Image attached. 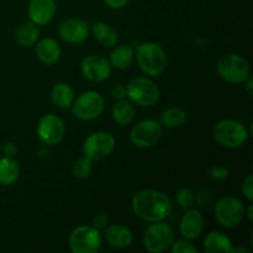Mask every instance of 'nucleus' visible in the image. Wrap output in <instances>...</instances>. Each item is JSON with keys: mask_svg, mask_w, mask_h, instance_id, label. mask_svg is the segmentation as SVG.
Listing matches in <instances>:
<instances>
[{"mask_svg": "<svg viewBox=\"0 0 253 253\" xmlns=\"http://www.w3.org/2000/svg\"><path fill=\"white\" fill-rule=\"evenodd\" d=\"M252 209H253V207H252V204H251V205H250V207H249V210H247V216H249V220H250V221H252V220H253Z\"/></svg>", "mask_w": 253, "mask_h": 253, "instance_id": "nucleus-38", "label": "nucleus"}, {"mask_svg": "<svg viewBox=\"0 0 253 253\" xmlns=\"http://www.w3.org/2000/svg\"><path fill=\"white\" fill-rule=\"evenodd\" d=\"M179 230L184 239H198L204 230V217H203L202 212L199 210L189 208L180 220Z\"/></svg>", "mask_w": 253, "mask_h": 253, "instance_id": "nucleus-16", "label": "nucleus"}, {"mask_svg": "<svg viewBox=\"0 0 253 253\" xmlns=\"http://www.w3.org/2000/svg\"><path fill=\"white\" fill-rule=\"evenodd\" d=\"M239 252H246V253H250V249H246V247H242V246H237V247H231V251L230 253H239Z\"/></svg>", "mask_w": 253, "mask_h": 253, "instance_id": "nucleus-36", "label": "nucleus"}, {"mask_svg": "<svg viewBox=\"0 0 253 253\" xmlns=\"http://www.w3.org/2000/svg\"><path fill=\"white\" fill-rule=\"evenodd\" d=\"M245 208L237 198L224 197L215 205V217L226 229L237 227L245 219Z\"/></svg>", "mask_w": 253, "mask_h": 253, "instance_id": "nucleus-8", "label": "nucleus"}, {"mask_svg": "<svg viewBox=\"0 0 253 253\" xmlns=\"http://www.w3.org/2000/svg\"><path fill=\"white\" fill-rule=\"evenodd\" d=\"M37 135L46 146L58 145L66 135L63 120L54 114H47L37 125Z\"/></svg>", "mask_w": 253, "mask_h": 253, "instance_id": "nucleus-12", "label": "nucleus"}, {"mask_svg": "<svg viewBox=\"0 0 253 253\" xmlns=\"http://www.w3.org/2000/svg\"><path fill=\"white\" fill-rule=\"evenodd\" d=\"M36 56L40 61L47 66H52L58 62L61 57V47L54 39L44 37L36 44Z\"/></svg>", "mask_w": 253, "mask_h": 253, "instance_id": "nucleus-18", "label": "nucleus"}, {"mask_svg": "<svg viewBox=\"0 0 253 253\" xmlns=\"http://www.w3.org/2000/svg\"><path fill=\"white\" fill-rule=\"evenodd\" d=\"M245 84H246V88H247V91H249V94L250 95H251L252 94V84H253V79H252V77L250 76L249 78L246 79V81L244 82Z\"/></svg>", "mask_w": 253, "mask_h": 253, "instance_id": "nucleus-37", "label": "nucleus"}, {"mask_svg": "<svg viewBox=\"0 0 253 253\" xmlns=\"http://www.w3.org/2000/svg\"><path fill=\"white\" fill-rule=\"evenodd\" d=\"M242 192L250 203L253 200V175L249 174L242 182Z\"/></svg>", "mask_w": 253, "mask_h": 253, "instance_id": "nucleus-31", "label": "nucleus"}, {"mask_svg": "<svg viewBox=\"0 0 253 253\" xmlns=\"http://www.w3.org/2000/svg\"><path fill=\"white\" fill-rule=\"evenodd\" d=\"M115 138L109 132L91 133L84 141V156L89 157L91 161L104 160L113 153V151L115 150Z\"/></svg>", "mask_w": 253, "mask_h": 253, "instance_id": "nucleus-11", "label": "nucleus"}, {"mask_svg": "<svg viewBox=\"0 0 253 253\" xmlns=\"http://www.w3.org/2000/svg\"><path fill=\"white\" fill-rule=\"evenodd\" d=\"M133 212L140 219L148 222L163 221L170 215L173 204L167 194L158 190H141L133 197L131 203Z\"/></svg>", "mask_w": 253, "mask_h": 253, "instance_id": "nucleus-1", "label": "nucleus"}, {"mask_svg": "<svg viewBox=\"0 0 253 253\" xmlns=\"http://www.w3.org/2000/svg\"><path fill=\"white\" fill-rule=\"evenodd\" d=\"M111 115H113L114 121L116 124L124 126L132 123L136 116V110L131 101L125 100V99H119L115 105L113 106Z\"/></svg>", "mask_w": 253, "mask_h": 253, "instance_id": "nucleus-22", "label": "nucleus"}, {"mask_svg": "<svg viewBox=\"0 0 253 253\" xmlns=\"http://www.w3.org/2000/svg\"><path fill=\"white\" fill-rule=\"evenodd\" d=\"M56 1L54 0H31L29 4V17L31 22L37 26L49 24L56 15Z\"/></svg>", "mask_w": 253, "mask_h": 253, "instance_id": "nucleus-15", "label": "nucleus"}, {"mask_svg": "<svg viewBox=\"0 0 253 253\" xmlns=\"http://www.w3.org/2000/svg\"><path fill=\"white\" fill-rule=\"evenodd\" d=\"M130 0H104L106 5H108L110 9H121V7L125 6Z\"/></svg>", "mask_w": 253, "mask_h": 253, "instance_id": "nucleus-33", "label": "nucleus"}, {"mask_svg": "<svg viewBox=\"0 0 253 253\" xmlns=\"http://www.w3.org/2000/svg\"><path fill=\"white\" fill-rule=\"evenodd\" d=\"M93 161L89 157L84 156V157L79 158L76 163L73 165V175L74 178L78 179H85L90 175L91 170H93Z\"/></svg>", "mask_w": 253, "mask_h": 253, "instance_id": "nucleus-27", "label": "nucleus"}, {"mask_svg": "<svg viewBox=\"0 0 253 253\" xmlns=\"http://www.w3.org/2000/svg\"><path fill=\"white\" fill-rule=\"evenodd\" d=\"M82 73L90 82H104L110 77L111 64L105 57L99 54H90L82 62Z\"/></svg>", "mask_w": 253, "mask_h": 253, "instance_id": "nucleus-13", "label": "nucleus"}, {"mask_svg": "<svg viewBox=\"0 0 253 253\" xmlns=\"http://www.w3.org/2000/svg\"><path fill=\"white\" fill-rule=\"evenodd\" d=\"M217 73L220 78L231 84H242L250 77V64L242 56L227 53L217 61Z\"/></svg>", "mask_w": 253, "mask_h": 253, "instance_id": "nucleus-4", "label": "nucleus"}, {"mask_svg": "<svg viewBox=\"0 0 253 253\" xmlns=\"http://www.w3.org/2000/svg\"><path fill=\"white\" fill-rule=\"evenodd\" d=\"M172 253H198V249L189 240H180L170 245Z\"/></svg>", "mask_w": 253, "mask_h": 253, "instance_id": "nucleus-29", "label": "nucleus"}, {"mask_svg": "<svg viewBox=\"0 0 253 253\" xmlns=\"http://www.w3.org/2000/svg\"><path fill=\"white\" fill-rule=\"evenodd\" d=\"M20 175V166L12 157L0 158V184L11 185L17 180Z\"/></svg>", "mask_w": 253, "mask_h": 253, "instance_id": "nucleus-23", "label": "nucleus"}, {"mask_svg": "<svg viewBox=\"0 0 253 253\" xmlns=\"http://www.w3.org/2000/svg\"><path fill=\"white\" fill-rule=\"evenodd\" d=\"M105 106L103 95L98 91L88 90L82 93L72 104V111L81 120L90 121L101 115Z\"/></svg>", "mask_w": 253, "mask_h": 253, "instance_id": "nucleus-9", "label": "nucleus"}, {"mask_svg": "<svg viewBox=\"0 0 253 253\" xmlns=\"http://www.w3.org/2000/svg\"><path fill=\"white\" fill-rule=\"evenodd\" d=\"M231 247V240L224 232H210L204 240V249L208 253H230Z\"/></svg>", "mask_w": 253, "mask_h": 253, "instance_id": "nucleus-20", "label": "nucleus"}, {"mask_svg": "<svg viewBox=\"0 0 253 253\" xmlns=\"http://www.w3.org/2000/svg\"><path fill=\"white\" fill-rule=\"evenodd\" d=\"M187 121V113L179 106H172L166 109L161 115V123L165 127L178 128Z\"/></svg>", "mask_w": 253, "mask_h": 253, "instance_id": "nucleus-26", "label": "nucleus"}, {"mask_svg": "<svg viewBox=\"0 0 253 253\" xmlns=\"http://www.w3.org/2000/svg\"><path fill=\"white\" fill-rule=\"evenodd\" d=\"M68 244L73 253H95L101 249L103 240L95 227L82 225L71 232Z\"/></svg>", "mask_w": 253, "mask_h": 253, "instance_id": "nucleus-6", "label": "nucleus"}, {"mask_svg": "<svg viewBox=\"0 0 253 253\" xmlns=\"http://www.w3.org/2000/svg\"><path fill=\"white\" fill-rule=\"evenodd\" d=\"M174 241V231L172 226L163 221L152 222L147 227L143 236V246L148 252L160 253L170 247Z\"/></svg>", "mask_w": 253, "mask_h": 253, "instance_id": "nucleus-7", "label": "nucleus"}, {"mask_svg": "<svg viewBox=\"0 0 253 253\" xmlns=\"http://www.w3.org/2000/svg\"><path fill=\"white\" fill-rule=\"evenodd\" d=\"M93 226L95 227L96 230H104L106 226H108V216L105 214H98L94 216L93 219Z\"/></svg>", "mask_w": 253, "mask_h": 253, "instance_id": "nucleus-32", "label": "nucleus"}, {"mask_svg": "<svg viewBox=\"0 0 253 253\" xmlns=\"http://www.w3.org/2000/svg\"><path fill=\"white\" fill-rule=\"evenodd\" d=\"M175 200H177V204L179 205L182 209H189V208H192L193 204H194V193L190 189H188V188H182V189H179L177 192Z\"/></svg>", "mask_w": 253, "mask_h": 253, "instance_id": "nucleus-28", "label": "nucleus"}, {"mask_svg": "<svg viewBox=\"0 0 253 253\" xmlns=\"http://www.w3.org/2000/svg\"><path fill=\"white\" fill-rule=\"evenodd\" d=\"M214 137L217 142L226 148H239L246 143L249 132L246 126L237 120L226 119L215 125Z\"/></svg>", "mask_w": 253, "mask_h": 253, "instance_id": "nucleus-3", "label": "nucleus"}, {"mask_svg": "<svg viewBox=\"0 0 253 253\" xmlns=\"http://www.w3.org/2000/svg\"><path fill=\"white\" fill-rule=\"evenodd\" d=\"M16 151H17L16 146H15V143L12 142H6L4 145V147H2V152H4V155L7 156V157L14 156L15 153H16Z\"/></svg>", "mask_w": 253, "mask_h": 253, "instance_id": "nucleus-35", "label": "nucleus"}, {"mask_svg": "<svg viewBox=\"0 0 253 253\" xmlns=\"http://www.w3.org/2000/svg\"><path fill=\"white\" fill-rule=\"evenodd\" d=\"M113 96L115 99H124L126 96V88L123 85H116L113 88V91H111Z\"/></svg>", "mask_w": 253, "mask_h": 253, "instance_id": "nucleus-34", "label": "nucleus"}, {"mask_svg": "<svg viewBox=\"0 0 253 253\" xmlns=\"http://www.w3.org/2000/svg\"><path fill=\"white\" fill-rule=\"evenodd\" d=\"M58 32L68 43H82L89 35V25L82 19H66L59 24Z\"/></svg>", "mask_w": 253, "mask_h": 253, "instance_id": "nucleus-14", "label": "nucleus"}, {"mask_svg": "<svg viewBox=\"0 0 253 253\" xmlns=\"http://www.w3.org/2000/svg\"><path fill=\"white\" fill-rule=\"evenodd\" d=\"M209 174L211 179L216 180V182H222L230 177V170L225 166H216V167H212L210 169Z\"/></svg>", "mask_w": 253, "mask_h": 253, "instance_id": "nucleus-30", "label": "nucleus"}, {"mask_svg": "<svg viewBox=\"0 0 253 253\" xmlns=\"http://www.w3.org/2000/svg\"><path fill=\"white\" fill-rule=\"evenodd\" d=\"M126 95L132 103L145 108H151L160 100L161 91L155 82L145 77H137L127 84Z\"/></svg>", "mask_w": 253, "mask_h": 253, "instance_id": "nucleus-5", "label": "nucleus"}, {"mask_svg": "<svg viewBox=\"0 0 253 253\" xmlns=\"http://www.w3.org/2000/svg\"><path fill=\"white\" fill-rule=\"evenodd\" d=\"M51 100L57 108L68 109L74 101V91L67 83H57L51 90Z\"/></svg>", "mask_w": 253, "mask_h": 253, "instance_id": "nucleus-21", "label": "nucleus"}, {"mask_svg": "<svg viewBox=\"0 0 253 253\" xmlns=\"http://www.w3.org/2000/svg\"><path fill=\"white\" fill-rule=\"evenodd\" d=\"M40 36V30L34 22H25L17 27L15 40L21 47H30L36 43Z\"/></svg>", "mask_w": 253, "mask_h": 253, "instance_id": "nucleus-24", "label": "nucleus"}, {"mask_svg": "<svg viewBox=\"0 0 253 253\" xmlns=\"http://www.w3.org/2000/svg\"><path fill=\"white\" fill-rule=\"evenodd\" d=\"M136 58L141 71L147 76H160L167 64V56L156 42H145L136 49Z\"/></svg>", "mask_w": 253, "mask_h": 253, "instance_id": "nucleus-2", "label": "nucleus"}, {"mask_svg": "<svg viewBox=\"0 0 253 253\" xmlns=\"http://www.w3.org/2000/svg\"><path fill=\"white\" fill-rule=\"evenodd\" d=\"M91 32L93 36L95 37L96 41L104 47H114L119 41V35L118 31L114 29L111 25L106 24V22L98 21L93 25L91 27Z\"/></svg>", "mask_w": 253, "mask_h": 253, "instance_id": "nucleus-19", "label": "nucleus"}, {"mask_svg": "<svg viewBox=\"0 0 253 253\" xmlns=\"http://www.w3.org/2000/svg\"><path fill=\"white\" fill-rule=\"evenodd\" d=\"M162 137V125L158 121L147 119L137 125H135L131 130L130 140L135 147L148 148L155 146Z\"/></svg>", "mask_w": 253, "mask_h": 253, "instance_id": "nucleus-10", "label": "nucleus"}, {"mask_svg": "<svg viewBox=\"0 0 253 253\" xmlns=\"http://www.w3.org/2000/svg\"><path fill=\"white\" fill-rule=\"evenodd\" d=\"M105 240L109 246L113 247V249L124 250L127 249L132 244V234L124 225L114 224L106 227Z\"/></svg>", "mask_w": 253, "mask_h": 253, "instance_id": "nucleus-17", "label": "nucleus"}, {"mask_svg": "<svg viewBox=\"0 0 253 253\" xmlns=\"http://www.w3.org/2000/svg\"><path fill=\"white\" fill-rule=\"evenodd\" d=\"M133 57H135V51L130 44L119 46L111 53L110 64L116 69H126L131 66Z\"/></svg>", "mask_w": 253, "mask_h": 253, "instance_id": "nucleus-25", "label": "nucleus"}]
</instances>
